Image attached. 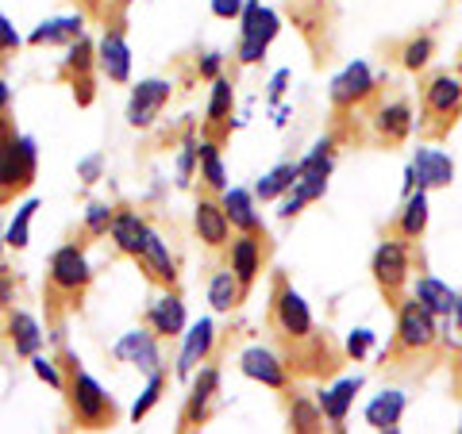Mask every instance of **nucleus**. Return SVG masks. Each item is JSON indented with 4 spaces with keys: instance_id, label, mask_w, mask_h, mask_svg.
I'll return each instance as SVG.
<instances>
[{
    "instance_id": "1",
    "label": "nucleus",
    "mask_w": 462,
    "mask_h": 434,
    "mask_svg": "<svg viewBox=\"0 0 462 434\" xmlns=\"http://www.w3.org/2000/svg\"><path fill=\"white\" fill-rule=\"evenodd\" d=\"M89 285H93V269L81 246L78 242L58 246L47 266V303L54 320H62L66 308H81V296Z\"/></svg>"
},
{
    "instance_id": "2",
    "label": "nucleus",
    "mask_w": 462,
    "mask_h": 434,
    "mask_svg": "<svg viewBox=\"0 0 462 434\" xmlns=\"http://www.w3.org/2000/svg\"><path fill=\"white\" fill-rule=\"evenodd\" d=\"M35 142L16 131L12 115H0V204L16 200L35 181Z\"/></svg>"
},
{
    "instance_id": "3",
    "label": "nucleus",
    "mask_w": 462,
    "mask_h": 434,
    "mask_svg": "<svg viewBox=\"0 0 462 434\" xmlns=\"http://www.w3.org/2000/svg\"><path fill=\"white\" fill-rule=\"evenodd\" d=\"M439 346V327L436 312H428L420 300H401L397 303V335L393 346L382 354V361H401V357H424Z\"/></svg>"
},
{
    "instance_id": "4",
    "label": "nucleus",
    "mask_w": 462,
    "mask_h": 434,
    "mask_svg": "<svg viewBox=\"0 0 462 434\" xmlns=\"http://www.w3.org/2000/svg\"><path fill=\"white\" fill-rule=\"evenodd\" d=\"M66 400H69V415H74V423L89 427V430L112 427V419H116L112 396L81 369V361L74 354H66Z\"/></svg>"
},
{
    "instance_id": "5",
    "label": "nucleus",
    "mask_w": 462,
    "mask_h": 434,
    "mask_svg": "<svg viewBox=\"0 0 462 434\" xmlns=\"http://www.w3.org/2000/svg\"><path fill=\"white\" fill-rule=\"evenodd\" d=\"M374 281H378L382 288V296L393 303H401V293H404V285H409V273H412V239H404V235H389L378 242V250H374Z\"/></svg>"
},
{
    "instance_id": "6",
    "label": "nucleus",
    "mask_w": 462,
    "mask_h": 434,
    "mask_svg": "<svg viewBox=\"0 0 462 434\" xmlns=\"http://www.w3.org/2000/svg\"><path fill=\"white\" fill-rule=\"evenodd\" d=\"M270 323H273V330L282 335V342H289V346H300V342L316 339V327H312V312H309V303L300 300V293H293V285H289L285 277H278V285H273Z\"/></svg>"
},
{
    "instance_id": "7",
    "label": "nucleus",
    "mask_w": 462,
    "mask_h": 434,
    "mask_svg": "<svg viewBox=\"0 0 462 434\" xmlns=\"http://www.w3.org/2000/svg\"><path fill=\"white\" fill-rule=\"evenodd\" d=\"M239 23L243 27H239V50H236V58H239L243 66L263 62L266 50H270V42L278 39V32H282L278 12L263 8V0H247V5H243Z\"/></svg>"
},
{
    "instance_id": "8",
    "label": "nucleus",
    "mask_w": 462,
    "mask_h": 434,
    "mask_svg": "<svg viewBox=\"0 0 462 434\" xmlns=\"http://www.w3.org/2000/svg\"><path fill=\"white\" fill-rule=\"evenodd\" d=\"M462 112V81L451 74H436L424 85V131L447 135V127L458 120Z\"/></svg>"
},
{
    "instance_id": "9",
    "label": "nucleus",
    "mask_w": 462,
    "mask_h": 434,
    "mask_svg": "<svg viewBox=\"0 0 462 434\" xmlns=\"http://www.w3.org/2000/svg\"><path fill=\"white\" fill-rule=\"evenodd\" d=\"M455 181V166H451V158L439 154V150H428L420 147L412 154V162H409V173H404V196H409L416 185L420 189H447V185Z\"/></svg>"
},
{
    "instance_id": "10",
    "label": "nucleus",
    "mask_w": 462,
    "mask_h": 434,
    "mask_svg": "<svg viewBox=\"0 0 462 434\" xmlns=\"http://www.w3.org/2000/svg\"><path fill=\"white\" fill-rule=\"evenodd\" d=\"M97 69L105 74L112 85H124L132 77V50H127V39H124V20H112L100 35V47H97Z\"/></svg>"
},
{
    "instance_id": "11",
    "label": "nucleus",
    "mask_w": 462,
    "mask_h": 434,
    "mask_svg": "<svg viewBox=\"0 0 462 434\" xmlns=\"http://www.w3.org/2000/svg\"><path fill=\"white\" fill-rule=\"evenodd\" d=\"M263 262H266L263 231H239V239H231V246H227V266L236 269V277L243 281V288H251L258 281Z\"/></svg>"
},
{
    "instance_id": "12",
    "label": "nucleus",
    "mask_w": 462,
    "mask_h": 434,
    "mask_svg": "<svg viewBox=\"0 0 462 434\" xmlns=\"http://www.w3.org/2000/svg\"><path fill=\"white\" fill-rule=\"evenodd\" d=\"M151 235H154V227L143 220L139 212H132V208H116V220H112V231H108V239H112V246L120 250L124 258H143V250H147V242H151Z\"/></svg>"
},
{
    "instance_id": "13",
    "label": "nucleus",
    "mask_w": 462,
    "mask_h": 434,
    "mask_svg": "<svg viewBox=\"0 0 462 434\" xmlns=\"http://www.w3.org/2000/svg\"><path fill=\"white\" fill-rule=\"evenodd\" d=\"M193 231L200 235V242H205L208 250H227V246H231V231H236V227H231L220 200L200 196L197 208H193Z\"/></svg>"
},
{
    "instance_id": "14",
    "label": "nucleus",
    "mask_w": 462,
    "mask_h": 434,
    "mask_svg": "<svg viewBox=\"0 0 462 434\" xmlns=\"http://www.w3.org/2000/svg\"><path fill=\"white\" fill-rule=\"evenodd\" d=\"M239 369H243V377L266 384L273 393L289 388V366L273 350H266V346H247V350L239 354Z\"/></svg>"
},
{
    "instance_id": "15",
    "label": "nucleus",
    "mask_w": 462,
    "mask_h": 434,
    "mask_svg": "<svg viewBox=\"0 0 462 434\" xmlns=\"http://www.w3.org/2000/svg\"><path fill=\"white\" fill-rule=\"evenodd\" d=\"M120 361H127V366H135L139 373H158L162 369V354H158V335L151 327H135V330H127V335L116 342V350H112Z\"/></svg>"
},
{
    "instance_id": "16",
    "label": "nucleus",
    "mask_w": 462,
    "mask_h": 434,
    "mask_svg": "<svg viewBox=\"0 0 462 434\" xmlns=\"http://www.w3.org/2000/svg\"><path fill=\"white\" fill-rule=\"evenodd\" d=\"M220 393V369L216 366H200V373H193V393L185 400V411H181V430L189 427H200L205 419L212 415V400Z\"/></svg>"
},
{
    "instance_id": "17",
    "label": "nucleus",
    "mask_w": 462,
    "mask_h": 434,
    "mask_svg": "<svg viewBox=\"0 0 462 434\" xmlns=\"http://www.w3.org/2000/svg\"><path fill=\"white\" fill-rule=\"evenodd\" d=\"M374 89H378V85H374V77H370V66L351 62L336 81H331V104H336L339 112H351V108L363 104V100H370Z\"/></svg>"
},
{
    "instance_id": "18",
    "label": "nucleus",
    "mask_w": 462,
    "mask_h": 434,
    "mask_svg": "<svg viewBox=\"0 0 462 434\" xmlns=\"http://www.w3.org/2000/svg\"><path fill=\"white\" fill-rule=\"evenodd\" d=\"M212 350H216V323L212 320H197L185 335V346H181V357H178V377L189 381L193 373L212 361Z\"/></svg>"
},
{
    "instance_id": "19",
    "label": "nucleus",
    "mask_w": 462,
    "mask_h": 434,
    "mask_svg": "<svg viewBox=\"0 0 462 434\" xmlns=\"http://www.w3.org/2000/svg\"><path fill=\"white\" fill-rule=\"evenodd\" d=\"M173 93V85L170 81H139L135 85V93H132V104H127V123L132 127H151L158 120V112H162V104L170 100Z\"/></svg>"
},
{
    "instance_id": "20",
    "label": "nucleus",
    "mask_w": 462,
    "mask_h": 434,
    "mask_svg": "<svg viewBox=\"0 0 462 434\" xmlns=\"http://www.w3.org/2000/svg\"><path fill=\"white\" fill-rule=\"evenodd\" d=\"M147 327L154 330L158 339H178L185 330V303L178 296V285L173 288H162V296L151 300L147 308Z\"/></svg>"
},
{
    "instance_id": "21",
    "label": "nucleus",
    "mask_w": 462,
    "mask_h": 434,
    "mask_svg": "<svg viewBox=\"0 0 462 434\" xmlns=\"http://www.w3.org/2000/svg\"><path fill=\"white\" fill-rule=\"evenodd\" d=\"M412 127H416V115L404 100H389V104H382L378 112H374V131H378V139L385 142V147L404 142L412 135Z\"/></svg>"
},
{
    "instance_id": "22",
    "label": "nucleus",
    "mask_w": 462,
    "mask_h": 434,
    "mask_svg": "<svg viewBox=\"0 0 462 434\" xmlns=\"http://www.w3.org/2000/svg\"><path fill=\"white\" fill-rule=\"evenodd\" d=\"M139 266L147 269V277H151L158 288H173V285H178V262H173L170 246H166V239L158 235V231L151 235L147 250H143V258H139Z\"/></svg>"
},
{
    "instance_id": "23",
    "label": "nucleus",
    "mask_w": 462,
    "mask_h": 434,
    "mask_svg": "<svg viewBox=\"0 0 462 434\" xmlns=\"http://www.w3.org/2000/svg\"><path fill=\"white\" fill-rule=\"evenodd\" d=\"M243 296H247V288H243V281L236 277V269H216L212 281H208V303L212 312H236Z\"/></svg>"
},
{
    "instance_id": "24",
    "label": "nucleus",
    "mask_w": 462,
    "mask_h": 434,
    "mask_svg": "<svg viewBox=\"0 0 462 434\" xmlns=\"http://www.w3.org/2000/svg\"><path fill=\"white\" fill-rule=\"evenodd\" d=\"M404 393H397V388H389V393H382V396H374L370 403H366V423L374 427V430H389L393 434L397 430V423H401V415H404Z\"/></svg>"
},
{
    "instance_id": "25",
    "label": "nucleus",
    "mask_w": 462,
    "mask_h": 434,
    "mask_svg": "<svg viewBox=\"0 0 462 434\" xmlns=\"http://www.w3.org/2000/svg\"><path fill=\"white\" fill-rule=\"evenodd\" d=\"M358 388H363V377H346V381H339L336 388H328V393L316 396V403H320V411H324L328 423H336V427L343 423L346 411H351V403H355Z\"/></svg>"
},
{
    "instance_id": "26",
    "label": "nucleus",
    "mask_w": 462,
    "mask_h": 434,
    "mask_svg": "<svg viewBox=\"0 0 462 434\" xmlns=\"http://www.w3.org/2000/svg\"><path fill=\"white\" fill-rule=\"evenodd\" d=\"M412 296L424 303L428 312H436V315H455V303H458V293L455 288H447L443 281H436V277H416V285H412Z\"/></svg>"
},
{
    "instance_id": "27",
    "label": "nucleus",
    "mask_w": 462,
    "mask_h": 434,
    "mask_svg": "<svg viewBox=\"0 0 462 434\" xmlns=\"http://www.w3.org/2000/svg\"><path fill=\"white\" fill-rule=\"evenodd\" d=\"M424 227H428V189H416V193L404 196V208H401V215H397L393 231L416 242V239L424 235Z\"/></svg>"
},
{
    "instance_id": "28",
    "label": "nucleus",
    "mask_w": 462,
    "mask_h": 434,
    "mask_svg": "<svg viewBox=\"0 0 462 434\" xmlns=\"http://www.w3.org/2000/svg\"><path fill=\"white\" fill-rule=\"evenodd\" d=\"M231 104H236V85H231V77H216L208 108H205V123L216 131V139H224V123L231 120Z\"/></svg>"
},
{
    "instance_id": "29",
    "label": "nucleus",
    "mask_w": 462,
    "mask_h": 434,
    "mask_svg": "<svg viewBox=\"0 0 462 434\" xmlns=\"http://www.w3.org/2000/svg\"><path fill=\"white\" fill-rule=\"evenodd\" d=\"M220 204H224L227 220H231V227H236V231H263V220H258L254 200H251L247 189H224Z\"/></svg>"
},
{
    "instance_id": "30",
    "label": "nucleus",
    "mask_w": 462,
    "mask_h": 434,
    "mask_svg": "<svg viewBox=\"0 0 462 434\" xmlns=\"http://www.w3.org/2000/svg\"><path fill=\"white\" fill-rule=\"evenodd\" d=\"M81 27H85V16H62V20H47V23H39L35 32H32V47H54V42H74L81 39Z\"/></svg>"
},
{
    "instance_id": "31",
    "label": "nucleus",
    "mask_w": 462,
    "mask_h": 434,
    "mask_svg": "<svg viewBox=\"0 0 462 434\" xmlns=\"http://www.w3.org/2000/svg\"><path fill=\"white\" fill-rule=\"evenodd\" d=\"M8 339H12V346H16L20 357H35L42 350V330L27 312H12L8 315Z\"/></svg>"
},
{
    "instance_id": "32",
    "label": "nucleus",
    "mask_w": 462,
    "mask_h": 434,
    "mask_svg": "<svg viewBox=\"0 0 462 434\" xmlns=\"http://www.w3.org/2000/svg\"><path fill=\"white\" fill-rule=\"evenodd\" d=\"M297 177H300V166L285 162V166H278V169L263 173V181L254 185V196H258V200H282V196L297 185Z\"/></svg>"
},
{
    "instance_id": "33",
    "label": "nucleus",
    "mask_w": 462,
    "mask_h": 434,
    "mask_svg": "<svg viewBox=\"0 0 462 434\" xmlns=\"http://www.w3.org/2000/svg\"><path fill=\"white\" fill-rule=\"evenodd\" d=\"M200 181H205L212 193L227 189V173H224V162H220V139L200 142Z\"/></svg>"
},
{
    "instance_id": "34",
    "label": "nucleus",
    "mask_w": 462,
    "mask_h": 434,
    "mask_svg": "<svg viewBox=\"0 0 462 434\" xmlns=\"http://www.w3.org/2000/svg\"><path fill=\"white\" fill-rule=\"evenodd\" d=\"M431 54H436V39H431V35H416V39H409V42H404V47L397 50V58H401L404 69H424V66L431 62Z\"/></svg>"
},
{
    "instance_id": "35",
    "label": "nucleus",
    "mask_w": 462,
    "mask_h": 434,
    "mask_svg": "<svg viewBox=\"0 0 462 434\" xmlns=\"http://www.w3.org/2000/svg\"><path fill=\"white\" fill-rule=\"evenodd\" d=\"M35 212H39V204H35V200H27V204L16 212V220H12V227L5 231V242L12 246V250H23V246H27V231H32Z\"/></svg>"
},
{
    "instance_id": "36",
    "label": "nucleus",
    "mask_w": 462,
    "mask_h": 434,
    "mask_svg": "<svg viewBox=\"0 0 462 434\" xmlns=\"http://www.w3.org/2000/svg\"><path fill=\"white\" fill-rule=\"evenodd\" d=\"M162 393H166V373L158 369V373H151L147 388H143V396L135 400V408H132V419H135V423H139V419H143V415H147V411L154 408L158 400H162Z\"/></svg>"
},
{
    "instance_id": "37",
    "label": "nucleus",
    "mask_w": 462,
    "mask_h": 434,
    "mask_svg": "<svg viewBox=\"0 0 462 434\" xmlns=\"http://www.w3.org/2000/svg\"><path fill=\"white\" fill-rule=\"evenodd\" d=\"M112 220H116V208L93 204L89 212H85V235H89V239H105L112 231Z\"/></svg>"
},
{
    "instance_id": "38",
    "label": "nucleus",
    "mask_w": 462,
    "mask_h": 434,
    "mask_svg": "<svg viewBox=\"0 0 462 434\" xmlns=\"http://www.w3.org/2000/svg\"><path fill=\"white\" fill-rule=\"evenodd\" d=\"M200 166V142H197V135L189 131L185 135V142H181V162H178V185H189L193 181V169Z\"/></svg>"
},
{
    "instance_id": "39",
    "label": "nucleus",
    "mask_w": 462,
    "mask_h": 434,
    "mask_svg": "<svg viewBox=\"0 0 462 434\" xmlns=\"http://www.w3.org/2000/svg\"><path fill=\"white\" fill-rule=\"evenodd\" d=\"M32 369H35V377H39V381H47L51 388H58V393H66V373L58 369V361H54V357L35 354V357H32Z\"/></svg>"
},
{
    "instance_id": "40",
    "label": "nucleus",
    "mask_w": 462,
    "mask_h": 434,
    "mask_svg": "<svg viewBox=\"0 0 462 434\" xmlns=\"http://www.w3.org/2000/svg\"><path fill=\"white\" fill-rule=\"evenodd\" d=\"M20 47H23L20 32H16V27H12V23H8V16H5V12H0V62H5L8 54H16Z\"/></svg>"
},
{
    "instance_id": "41",
    "label": "nucleus",
    "mask_w": 462,
    "mask_h": 434,
    "mask_svg": "<svg viewBox=\"0 0 462 434\" xmlns=\"http://www.w3.org/2000/svg\"><path fill=\"white\" fill-rule=\"evenodd\" d=\"M370 346H374V335L366 327H358V330H351V339H346V354H351L355 361H363L370 354Z\"/></svg>"
},
{
    "instance_id": "42",
    "label": "nucleus",
    "mask_w": 462,
    "mask_h": 434,
    "mask_svg": "<svg viewBox=\"0 0 462 434\" xmlns=\"http://www.w3.org/2000/svg\"><path fill=\"white\" fill-rule=\"evenodd\" d=\"M243 5H247V0H212V16L216 20H239Z\"/></svg>"
},
{
    "instance_id": "43",
    "label": "nucleus",
    "mask_w": 462,
    "mask_h": 434,
    "mask_svg": "<svg viewBox=\"0 0 462 434\" xmlns=\"http://www.w3.org/2000/svg\"><path fill=\"white\" fill-rule=\"evenodd\" d=\"M220 66H224V58H220V54H205L197 69H200V77H212V81H216V77H220Z\"/></svg>"
},
{
    "instance_id": "44",
    "label": "nucleus",
    "mask_w": 462,
    "mask_h": 434,
    "mask_svg": "<svg viewBox=\"0 0 462 434\" xmlns=\"http://www.w3.org/2000/svg\"><path fill=\"white\" fill-rule=\"evenodd\" d=\"M285 85H289V69H278L270 81V100H282L285 96Z\"/></svg>"
},
{
    "instance_id": "45",
    "label": "nucleus",
    "mask_w": 462,
    "mask_h": 434,
    "mask_svg": "<svg viewBox=\"0 0 462 434\" xmlns=\"http://www.w3.org/2000/svg\"><path fill=\"white\" fill-rule=\"evenodd\" d=\"M0 303H12V277H8V269H0Z\"/></svg>"
},
{
    "instance_id": "46",
    "label": "nucleus",
    "mask_w": 462,
    "mask_h": 434,
    "mask_svg": "<svg viewBox=\"0 0 462 434\" xmlns=\"http://www.w3.org/2000/svg\"><path fill=\"white\" fill-rule=\"evenodd\" d=\"M97 169H100V158H85V162H81V177H85V181H93V177H97Z\"/></svg>"
},
{
    "instance_id": "47",
    "label": "nucleus",
    "mask_w": 462,
    "mask_h": 434,
    "mask_svg": "<svg viewBox=\"0 0 462 434\" xmlns=\"http://www.w3.org/2000/svg\"><path fill=\"white\" fill-rule=\"evenodd\" d=\"M8 104H12V89H8V81L0 77V115H8Z\"/></svg>"
},
{
    "instance_id": "48",
    "label": "nucleus",
    "mask_w": 462,
    "mask_h": 434,
    "mask_svg": "<svg viewBox=\"0 0 462 434\" xmlns=\"http://www.w3.org/2000/svg\"><path fill=\"white\" fill-rule=\"evenodd\" d=\"M455 323H458V330H462V296H458V303H455Z\"/></svg>"
},
{
    "instance_id": "49",
    "label": "nucleus",
    "mask_w": 462,
    "mask_h": 434,
    "mask_svg": "<svg viewBox=\"0 0 462 434\" xmlns=\"http://www.w3.org/2000/svg\"><path fill=\"white\" fill-rule=\"evenodd\" d=\"M455 384H458V393H462V357H458V366H455Z\"/></svg>"
},
{
    "instance_id": "50",
    "label": "nucleus",
    "mask_w": 462,
    "mask_h": 434,
    "mask_svg": "<svg viewBox=\"0 0 462 434\" xmlns=\"http://www.w3.org/2000/svg\"><path fill=\"white\" fill-rule=\"evenodd\" d=\"M81 5H85V12H97V8H100V0H81Z\"/></svg>"
},
{
    "instance_id": "51",
    "label": "nucleus",
    "mask_w": 462,
    "mask_h": 434,
    "mask_svg": "<svg viewBox=\"0 0 462 434\" xmlns=\"http://www.w3.org/2000/svg\"><path fill=\"white\" fill-rule=\"evenodd\" d=\"M127 5H132V0H116V8H120V12H124Z\"/></svg>"
},
{
    "instance_id": "52",
    "label": "nucleus",
    "mask_w": 462,
    "mask_h": 434,
    "mask_svg": "<svg viewBox=\"0 0 462 434\" xmlns=\"http://www.w3.org/2000/svg\"><path fill=\"white\" fill-rule=\"evenodd\" d=\"M0 246H5V231H0Z\"/></svg>"
}]
</instances>
